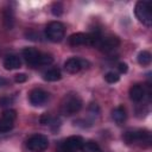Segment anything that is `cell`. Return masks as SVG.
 <instances>
[{
  "instance_id": "6da1fadb",
  "label": "cell",
  "mask_w": 152,
  "mask_h": 152,
  "mask_svg": "<svg viewBox=\"0 0 152 152\" xmlns=\"http://www.w3.org/2000/svg\"><path fill=\"white\" fill-rule=\"evenodd\" d=\"M23 57L31 66L49 65L53 62V57L50 53H43L34 48H25L23 50Z\"/></svg>"
},
{
  "instance_id": "7a4b0ae2",
  "label": "cell",
  "mask_w": 152,
  "mask_h": 152,
  "mask_svg": "<svg viewBox=\"0 0 152 152\" xmlns=\"http://www.w3.org/2000/svg\"><path fill=\"white\" fill-rule=\"evenodd\" d=\"M152 4L146 0H140L135 4L134 13L140 23L150 27L152 25Z\"/></svg>"
},
{
  "instance_id": "3957f363",
  "label": "cell",
  "mask_w": 152,
  "mask_h": 152,
  "mask_svg": "<svg viewBox=\"0 0 152 152\" xmlns=\"http://www.w3.org/2000/svg\"><path fill=\"white\" fill-rule=\"evenodd\" d=\"M124 140L127 144H139L145 145L151 142V134L146 129H134V131H127L124 134Z\"/></svg>"
},
{
  "instance_id": "277c9868",
  "label": "cell",
  "mask_w": 152,
  "mask_h": 152,
  "mask_svg": "<svg viewBox=\"0 0 152 152\" xmlns=\"http://www.w3.org/2000/svg\"><path fill=\"white\" fill-rule=\"evenodd\" d=\"M45 36L49 40L58 43L65 36V27L61 21H51L45 27Z\"/></svg>"
},
{
  "instance_id": "5b68a950",
  "label": "cell",
  "mask_w": 152,
  "mask_h": 152,
  "mask_svg": "<svg viewBox=\"0 0 152 152\" xmlns=\"http://www.w3.org/2000/svg\"><path fill=\"white\" fill-rule=\"evenodd\" d=\"M26 146L32 152H43L49 146V139L44 134H33L27 139Z\"/></svg>"
},
{
  "instance_id": "8992f818",
  "label": "cell",
  "mask_w": 152,
  "mask_h": 152,
  "mask_svg": "<svg viewBox=\"0 0 152 152\" xmlns=\"http://www.w3.org/2000/svg\"><path fill=\"white\" fill-rule=\"evenodd\" d=\"M81 108H82V100L77 95H69L68 97H65L62 104V113L69 116L78 113Z\"/></svg>"
},
{
  "instance_id": "52a82bcc",
  "label": "cell",
  "mask_w": 152,
  "mask_h": 152,
  "mask_svg": "<svg viewBox=\"0 0 152 152\" xmlns=\"http://www.w3.org/2000/svg\"><path fill=\"white\" fill-rule=\"evenodd\" d=\"M88 65H89L88 61L82 59V58H77V57H71V58H69V59L65 61L64 69L69 74H77L82 69L88 68Z\"/></svg>"
},
{
  "instance_id": "ba28073f",
  "label": "cell",
  "mask_w": 152,
  "mask_h": 152,
  "mask_svg": "<svg viewBox=\"0 0 152 152\" xmlns=\"http://www.w3.org/2000/svg\"><path fill=\"white\" fill-rule=\"evenodd\" d=\"M49 99V94L40 89V88H34L30 91L28 94V100H30V103L34 107H39V106H43Z\"/></svg>"
},
{
  "instance_id": "9c48e42d",
  "label": "cell",
  "mask_w": 152,
  "mask_h": 152,
  "mask_svg": "<svg viewBox=\"0 0 152 152\" xmlns=\"http://www.w3.org/2000/svg\"><path fill=\"white\" fill-rule=\"evenodd\" d=\"M83 142H84V140L82 137L71 135L62 142V150H63V152H71L75 150H81Z\"/></svg>"
},
{
  "instance_id": "30bf717a",
  "label": "cell",
  "mask_w": 152,
  "mask_h": 152,
  "mask_svg": "<svg viewBox=\"0 0 152 152\" xmlns=\"http://www.w3.org/2000/svg\"><path fill=\"white\" fill-rule=\"evenodd\" d=\"M120 45V39L118 37H101L100 42H99V45H97V49L103 51V52H110L113 50H115L118 46Z\"/></svg>"
},
{
  "instance_id": "8fae6325",
  "label": "cell",
  "mask_w": 152,
  "mask_h": 152,
  "mask_svg": "<svg viewBox=\"0 0 152 152\" xmlns=\"http://www.w3.org/2000/svg\"><path fill=\"white\" fill-rule=\"evenodd\" d=\"M145 97V88L142 84H133L129 88V99L134 102H140Z\"/></svg>"
},
{
  "instance_id": "7c38bea8",
  "label": "cell",
  "mask_w": 152,
  "mask_h": 152,
  "mask_svg": "<svg viewBox=\"0 0 152 152\" xmlns=\"http://www.w3.org/2000/svg\"><path fill=\"white\" fill-rule=\"evenodd\" d=\"M20 65H21V61L17 55H8L4 59V66L6 70H14L20 68Z\"/></svg>"
},
{
  "instance_id": "4fadbf2b",
  "label": "cell",
  "mask_w": 152,
  "mask_h": 152,
  "mask_svg": "<svg viewBox=\"0 0 152 152\" xmlns=\"http://www.w3.org/2000/svg\"><path fill=\"white\" fill-rule=\"evenodd\" d=\"M126 118H127V113H126V109L124 106H119L112 110V119L118 125H121L122 122H125Z\"/></svg>"
},
{
  "instance_id": "5bb4252c",
  "label": "cell",
  "mask_w": 152,
  "mask_h": 152,
  "mask_svg": "<svg viewBox=\"0 0 152 152\" xmlns=\"http://www.w3.org/2000/svg\"><path fill=\"white\" fill-rule=\"evenodd\" d=\"M43 78L48 82H56V81H59L62 78V74H61V70L57 69V68H52V69H49L46 70L44 74H43Z\"/></svg>"
},
{
  "instance_id": "9a60e30c",
  "label": "cell",
  "mask_w": 152,
  "mask_h": 152,
  "mask_svg": "<svg viewBox=\"0 0 152 152\" xmlns=\"http://www.w3.org/2000/svg\"><path fill=\"white\" fill-rule=\"evenodd\" d=\"M4 25L7 30H12V27L14 25V15H13V11L11 8L5 10V12H4Z\"/></svg>"
},
{
  "instance_id": "2e32d148",
  "label": "cell",
  "mask_w": 152,
  "mask_h": 152,
  "mask_svg": "<svg viewBox=\"0 0 152 152\" xmlns=\"http://www.w3.org/2000/svg\"><path fill=\"white\" fill-rule=\"evenodd\" d=\"M81 151L82 152H102L101 147L99 146L97 142L93 141V140H89V141H84L82 147H81Z\"/></svg>"
},
{
  "instance_id": "e0dca14e",
  "label": "cell",
  "mask_w": 152,
  "mask_h": 152,
  "mask_svg": "<svg viewBox=\"0 0 152 152\" xmlns=\"http://www.w3.org/2000/svg\"><path fill=\"white\" fill-rule=\"evenodd\" d=\"M137 59H138V63H139L140 65H148V64L151 63V61H152V55H151L150 51L142 50V51H140V52L138 53Z\"/></svg>"
},
{
  "instance_id": "ac0fdd59",
  "label": "cell",
  "mask_w": 152,
  "mask_h": 152,
  "mask_svg": "<svg viewBox=\"0 0 152 152\" xmlns=\"http://www.w3.org/2000/svg\"><path fill=\"white\" fill-rule=\"evenodd\" d=\"M14 127V121L11 119H7L5 116L0 118V133H6L10 132Z\"/></svg>"
},
{
  "instance_id": "d6986e66",
  "label": "cell",
  "mask_w": 152,
  "mask_h": 152,
  "mask_svg": "<svg viewBox=\"0 0 152 152\" xmlns=\"http://www.w3.org/2000/svg\"><path fill=\"white\" fill-rule=\"evenodd\" d=\"M63 11H64V7L62 5V2H53L52 6H51V13L55 15V17H59L63 14Z\"/></svg>"
},
{
  "instance_id": "ffe728a7",
  "label": "cell",
  "mask_w": 152,
  "mask_h": 152,
  "mask_svg": "<svg viewBox=\"0 0 152 152\" xmlns=\"http://www.w3.org/2000/svg\"><path fill=\"white\" fill-rule=\"evenodd\" d=\"M104 80H106V82H108V83H116V82L120 80V76H119V74H116V72H114V71H108V72L104 75Z\"/></svg>"
},
{
  "instance_id": "44dd1931",
  "label": "cell",
  "mask_w": 152,
  "mask_h": 152,
  "mask_svg": "<svg viewBox=\"0 0 152 152\" xmlns=\"http://www.w3.org/2000/svg\"><path fill=\"white\" fill-rule=\"evenodd\" d=\"M1 116H5L7 119H11V120L15 121V119H17V112L14 109H6V110L2 112V115Z\"/></svg>"
},
{
  "instance_id": "7402d4cb",
  "label": "cell",
  "mask_w": 152,
  "mask_h": 152,
  "mask_svg": "<svg viewBox=\"0 0 152 152\" xmlns=\"http://www.w3.org/2000/svg\"><path fill=\"white\" fill-rule=\"evenodd\" d=\"M13 103V97H10V96H4L0 99V106L1 107H5V106H10Z\"/></svg>"
},
{
  "instance_id": "603a6c76",
  "label": "cell",
  "mask_w": 152,
  "mask_h": 152,
  "mask_svg": "<svg viewBox=\"0 0 152 152\" xmlns=\"http://www.w3.org/2000/svg\"><path fill=\"white\" fill-rule=\"evenodd\" d=\"M26 80H27L26 74H17L14 76V81L17 83H24V82H26Z\"/></svg>"
},
{
  "instance_id": "cb8c5ba5",
  "label": "cell",
  "mask_w": 152,
  "mask_h": 152,
  "mask_svg": "<svg viewBox=\"0 0 152 152\" xmlns=\"http://www.w3.org/2000/svg\"><path fill=\"white\" fill-rule=\"evenodd\" d=\"M118 69H119V71H120L121 74H125V72H127V70H128V66H127V64H126V63H124V62H120V63L118 64Z\"/></svg>"
},
{
  "instance_id": "d4e9b609",
  "label": "cell",
  "mask_w": 152,
  "mask_h": 152,
  "mask_svg": "<svg viewBox=\"0 0 152 152\" xmlns=\"http://www.w3.org/2000/svg\"><path fill=\"white\" fill-rule=\"evenodd\" d=\"M6 84H7V80L0 76V88H1V87H4V86H6Z\"/></svg>"
}]
</instances>
